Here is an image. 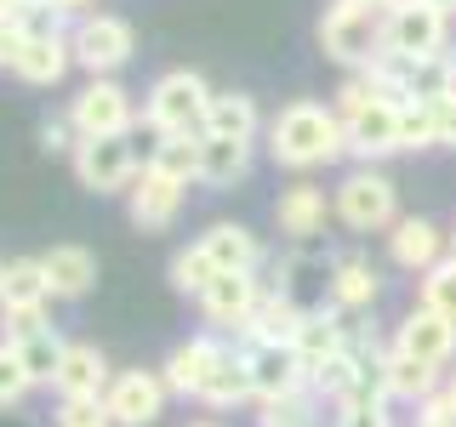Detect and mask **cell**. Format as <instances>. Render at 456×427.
<instances>
[{
    "mask_svg": "<svg viewBox=\"0 0 456 427\" xmlns=\"http://www.w3.org/2000/svg\"><path fill=\"white\" fill-rule=\"evenodd\" d=\"M109 382H114V370L103 359V348H97V342H69L63 365H57V376H52V388H57L63 405H86V399H103Z\"/></svg>",
    "mask_w": 456,
    "mask_h": 427,
    "instance_id": "7c38bea8",
    "label": "cell"
},
{
    "mask_svg": "<svg viewBox=\"0 0 456 427\" xmlns=\"http://www.w3.org/2000/svg\"><path fill=\"white\" fill-rule=\"evenodd\" d=\"M194 302H200L211 331H251V313L263 302V285H256V274H217Z\"/></svg>",
    "mask_w": 456,
    "mask_h": 427,
    "instance_id": "30bf717a",
    "label": "cell"
},
{
    "mask_svg": "<svg viewBox=\"0 0 456 427\" xmlns=\"http://www.w3.org/2000/svg\"><path fill=\"white\" fill-rule=\"evenodd\" d=\"M439 142H451V149H456V97H451V103H439Z\"/></svg>",
    "mask_w": 456,
    "mask_h": 427,
    "instance_id": "b9f144b4",
    "label": "cell"
},
{
    "mask_svg": "<svg viewBox=\"0 0 456 427\" xmlns=\"http://www.w3.org/2000/svg\"><path fill=\"white\" fill-rule=\"evenodd\" d=\"M439 399H445V405H451V416H456V370H451V382H445V388H439Z\"/></svg>",
    "mask_w": 456,
    "mask_h": 427,
    "instance_id": "ee69618b",
    "label": "cell"
},
{
    "mask_svg": "<svg viewBox=\"0 0 456 427\" xmlns=\"http://www.w3.org/2000/svg\"><path fill=\"white\" fill-rule=\"evenodd\" d=\"M166 274H171V291H183V296H200L211 279H217V268H211V256L200 251V246H183L177 256H171V268H166Z\"/></svg>",
    "mask_w": 456,
    "mask_h": 427,
    "instance_id": "d6a6232c",
    "label": "cell"
},
{
    "mask_svg": "<svg viewBox=\"0 0 456 427\" xmlns=\"http://www.w3.org/2000/svg\"><path fill=\"white\" fill-rule=\"evenodd\" d=\"M69 125H75V137H132L137 125L132 92L120 80H86L69 97Z\"/></svg>",
    "mask_w": 456,
    "mask_h": 427,
    "instance_id": "52a82bcc",
    "label": "cell"
},
{
    "mask_svg": "<svg viewBox=\"0 0 456 427\" xmlns=\"http://www.w3.org/2000/svg\"><path fill=\"white\" fill-rule=\"evenodd\" d=\"M331 211L354 234H377V228H394L399 222V205H394V177L377 165H354L348 177L337 182V199Z\"/></svg>",
    "mask_w": 456,
    "mask_h": 427,
    "instance_id": "5b68a950",
    "label": "cell"
},
{
    "mask_svg": "<svg viewBox=\"0 0 456 427\" xmlns=\"http://www.w3.org/2000/svg\"><path fill=\"white\" fill-rule=\"evenodd\" d=\"M342 132H348V154L360 165H377V160H388V154H399V103H370L360 114H348L342 120Z\"/></svg>",
    "mask_w": 456,
    "mask_h": 427,
    "instance_id": "4fadbf2b",
    "label": "cell"
},
{
    "mask_svg": "<svg viewBox=\"0 0 456 427\" xmlns=\"http://www.w3.org/2000/svg\"><path fill=\"white\" fill-rule=\"evenodd\" d=\"M394 348L405 353V359H417V365L445 370L456 359V325L445 319V313H434V308H411L405 319H399Z\"/></svg>",
    "mask_w": 456,
    "mask_h": 427,
    "instance_id": "8fae6325",
    "label": "cell"
},
{
    "mask_svg": "<svg viewBox=\"0 0 456 427\" xmlns=\"http://www.w3.org/2000/svg\"><path fill=\"white\" fill-rule=\"evenodd\" d=\"M211 85L194 68H166L142 97V120L154 125V137H206V109H211Z\"/></svg>",
    "mask_w": 456,
    "mask_h": 427,
    "instance_id": "7a4b0ae2",
    "label": "cell"
},
{
    "mask_svg": "<svg viewBox=\"0 0 456 427\" xmlns=\"http://www.w3.org/2000/svg\"><path fill=\"white\" fill-rule=\"evenodd\" d=\"M314 410H320V393L297 388V393H285V399L256 405V427H314Z\"/></svg>",
    "mask_w": 456,
    "mask_h": 427,
    "instance_id": "1f68e13d",
    "label": "cell"
},
{
    "mask_svg": "<svg viewBox=\"0 0 456 427\" xmlns=\"http://www.w3.org/2000/svg\"><path fill=\"white\" fill-rule=\"evenodd\" d=\"M57 427H114L103 399H86V405H63L57 410Z\"/></svg>",
    "mask_w": 456,
    "mask_h": 427,
    "instance_id": "74e56055",
    "label": "cell"
},
{
    "mask_svg": "<svg viewBox=\"0 0 456 427\" xmlns=\"http://www.w3.org/2000/svg\"><path fill=\"white\" fill-rule=\"evenodd\" d=\"M342 336H348V325H342L337 308H303V325H297V336H291V353H297V365H303V376H314L325 359H337Z\"/></svg>",
    "mask_w": 456,
    "mask_h": 427,
    "instance_id": "ac0fdd59",
    "label": "cell"
},
{
    "mask_svg": "<svg viewBox=\"0 0 456 427\" xmlns=\"http://www.w3.org/2000/svg\"><path fill=\"white\" fill-rule=\"evenodd\" d=\"M69 68H75V52H69V35H63V28H28L18 63H12V75L28 80V85H57Z\"/></svg>",
    "mask_w": 456,
    "mask_h": 427,
    "instance_id": "9a60e30c",
    "label": "cell"
},
{
    "mask_svg": "<svg viewBox=\"0 0 456 427\" xmlns=\"http://www.w3.org/2000/svg\"><path fill=\"white\" fill-rule=\"evenodd\" d=\"M360 6H377V12H388V6H399V0H360Z\"/></svg>",
    "mask_w": 456,
    "mask_h": 427,
    "instance_id": "f6af8a7d",
    "label": "cell"
},
{
    "mask_svg": "<svg viewBox=\"0 0 456 427\" xmlns=\"http://www.w3.org/2000/svg\"><path fill=\"white\" fill-rule=\"evenodd\" d=\"M297 325H303V308H297L285 291H263V302H256L251 331H246V336H251V342H263V348H291Z\"/></svg>",
    "mask_w": 456,
    "mask_h": 427,
    "instance_id": "484cf974",
    "label": "cell"
},
{
    "mask_svg": "<svg viewBox=\"0 0 456 427\" xmlns=\"http://www.w3.org/2000/svg\"><path fill=\"white\" fill-rule=\"evenodd\" d=\"M439 142V103H399V149H434Z\"/></svg>",
    "mask_w": 456,
    "mask_h": 427,
    "instance_id": "836d02e7",
    "label": "cell"
},
{
    "mask_svg": "<svg viewBox=\"0 0 456 427\" xmlns=\"http://www.w3.org/2000/svg\"><path fill=\"white\" fill-rule=\"evenodd\" d=\"M223 353H228V348H223L217 336H189V342H177V348L166 353V365H160L166 388L183 393V399H200V388H206V376L217 370Z\"/></svg>",
    "mask_w": 456,
    "mask_h": 427,
    "instance_id": "2e32d148",
    "label": "cell"
},
{
    "mask_svg": "<svg viewBox=\"0 0 456 427\" xmlns=\"http://www.w3.org/2000/svg\"><path fill=\"white\" fill-rule=\"evenodd\" d=\"M69 165H75V182L92 189V194H126L137 182L132 137H80L75 154H69Z\"/></svg>",
    "mask_w": 456,
    "mask_h": 427,
    "instance_id": "ba28073f",
    "label": "cell"
},
{
    "mask_svg": "<svg viewBox=\"0 0 456 427\" xmlns=\"http://www.w3.org/2000/svg\"><path fill=\"white\" fill-rule=\"evenodd\" d=\"M451 46V18L428 0H399L382 18V52L388 57H439Z\"/></svg>",
    "mask_w": 456,
    "mask_h": 427,
    "instance_id": "8992f818",
    "label": "cell"
},
{
    "mask_svg": "<svg viewBox=\"0 0 456 427\" xmlns=\"http://www.w3.org/2000/svg\"><path fill=\"white\" fill-rule=\"evenodd\" d=\"M246 171H251V142L200 137V182H206V189H234Z\"/></svg>",
    "mask_w": 456,
    "mask_h": 427,
    "instance_id": "d4e9b609",
    "label": "cell"
},
{
    "mask_svg": "<svg viewBox=\"0 0 456 427\" xmlns=\"http://www.w3.org/2000/svg\"><path fill=\"white\" fill-rule=\"evenodd\" d=\"M268 154L285 171H314V165H331L348 154V132H342L337 109L325 103H285L274 120H268Z\"/></svg>",
    "mask_w": 456,
    "mask_h": 427,
    "instance_id": "6da1fadb",
    "label": "cell"
},
{
    "mask_svg": "<svg viewBox=\"0 0 456 427\" xmlns=\"http://www.w3.org/2000/svg\"><path fill=\"white\" fill-rule=\"evenodd\" d=\"M28 388H35V376L23 370L18 348H12V342H0V410H6V405H23Z\"/></svg>",
    "mask_w": 456,
    "mask_h": 427,
    "instance_id": "d590c367",
    "label": "cell"
},
{
    "mask_svg": "<svg viewBox=\"0 0 456 427\" xmlns=\"http://www.w3.org/2000/svg\"><path fill=\"white\" fill-rule=\"evenodd\" d=\"M40 268H46L52 296H63V302H80V296L97 285V256L86 246H52L40 256Z\"/></svg>",
    "mask_w": 456,
    "mask_h": 427,
    "instance_id": "7402d4cb",
    "label": "cell"
},
{
    "mask_svg": "<svg viewBox=\"0 0 456 427\" xmlns=\"http://www.w3.org/2000/svg\"><path fill=\"white\" fill-rule=\"evenodd\" d=\"M382 291V274L365 262V256H342V262L331 268V308H370Z\"/></svg>",
    "mask_w": 456,
    "mask_h": 427,
    "instance_id": "83f0119b",
    "label": "cell"
},
{
    "mask_svg": "<svg viewBox=\"0 0 456 427\" xmlns=\"http://www.w3.org/2000/svg\"><path fill=\"white\" fill-rule=\"evenodd\" d=\"M428 6H439V12H445V18H451V12H456V0H428Z\"/></svg>",
    "mask_w": 456,
    "mask_h": 427,
    "instance_id": "bcb514c9",
    "label": "cell"
},
{
    "mask_svg": "<svg viewBox=\"0 0 456 427\" xmlns=\"http://www.w3.org/2000/svg\"><path fill=\"white\" fill-rule=\"evenodd\" d=\"M0 279H6V262H0Z\"/></svg>",
    "mask_w": 456,
    "mask_h": 427,
    "instance_id": "c3c4849f",
    "label": "cell"
},
{
    "mask_svg": "<svg viewBox=\"0 0 456 427\" xmlns=\"http://www.w3.org/2000/svg\"><path fill=\"white\" fill-rule=\"evenodd\" d=\"M75 142L80 137H75V125H69V120H46V125H40V149H46V154H63V149L75 154Z\"/></svg>",
    "mask_w": 456,
    "mask_h": 427,
    "instance_id": "ab89813d",
    "label": "cell"
},
{
    "mask_svg": "<svg viewBox=\"0 0 456 427\" xmlns=\"http://www.w3.org/2000/svg\"><path fill=\"white\" fill-rule=\"evenodd\" d=\"M194 427H223V422H194Z\"/></svg>",
    "mask_w": 456,
    "mask_h": 427,
    "instance_id": "7dc6e473",
    "label": "cell"
},
{
    "mask_svg": "<svg viewBox=\"0 0 456 427\" xmlns=\"http://www.w3.org/2000/svg\"><path fill=\"white\" fill-rule=\"evenodd\" d=\"M382 18L388 12H377V6H360V0H331L325 6V18H320V46L331 63L342 68H370L382 57Z\"/></svg>",
    "mask_w": 456,
    "mask_h": 427,
    "instance_id": "3957f363",
    "label": "cell"
},
{
    "mask_svg": "<svg viewBox=\"0 0 456 427\" xmlns=\"http://www.w3.org/2000/svg\"><path fill=\"white\" fill-rule=\"evenodd\" d=\"M126 211H132V228L160 234V228H171V222H177V211H183V182H171V177H160V171L142 165L137 182L126 189Z\"/></svg>",
    "mask_w": 456,
    "mask_h": 427,
    "instance_id": "5bb4252c",
    "label": "cell"
},
{
    "mask_svg": "<svg viewBox=\"0 0 456 427\" xmlns=\"http://www.w3.org/2000/svg\"><path fill=\"white\" fill-rule=\"evenodd\" d=\"M166 393L171 388H166L160 370H114V382L103 393V410H109L114 427H149V422H160Z\"/></svg>",
    "mask_w": 456,
    "mask_h": 427,
    "instance_id": "9c48e42d",
    "label": "cell"
},
{
    "mask_svg": "<svg viewBox=\"0 0 456 427\" xmlns=\"http://www.w3.org/2000/svg\"><path fill=\"white\" fill-rule=\"evenodd\" d=\"M417 427H456V416H451V405L445 399H428V405H417Z\"/></svg>",
    "mask_w": 456,
    "mask_h": 427,
    "instance_id": "60d3db41",
    "label": "cell"
},
{
    "mask_svg": "<svg viewBox=\"0 0 456 427\" xmlns=\"http://www.w3.org/2000/svg\"><path fill=\"white\" fill-rule=\"evenodd\" d=\"M422 308L445 313V319L456 325V256H445L439 268H428V274H422Z\"/></svg>",
    "mask_w": 456,
    "mask_h": 427,
    "instance_id": "e575fe53",
    "label": "cell"
},
{
    "mask_svg": "<svg viewBox=\"0 0 456 427\" xmlns=\"http://www.w3.org/2000/svg\"><path fill=\"white\" fill-rule=\"evenodd\" d=\"M251 393V365H246V348H228L217 370L206 376V388H200V405H211V410H234V405H246Z\"/></svg>",
    "mask_w": 456,
    "mask_h": 427,
    "instance_id": "cb8c5ba5",
    "label": "cell"
},
{
    "mask_svg": "<svg viewBox=\"0 0 456 427\" xmlns=\"http://www.w3.org/2000/svg\"><path fill=\"white\" fill-rule=\"evenodd\" d=\"M149 171H160L171 182H200V137H160L149 149Z\"/></svg>",
    "mask_w": 456,
    "mask_h": 427,
    "instance_id": "f546056e",
    "label": "cell"
},
{
    "mask_svg": "<svg viewBox=\"0 0 456 427\" xmlns=\"http://www.w3.org/2000/svg\"><path fill=\"white\" fill-rule=\"evenodd\" d=\"M52 302V285L40 256H12L6 279H0V308H46Z\"/></svg>",
    "mask_w": 456,
    "mask_h": 427,
    "instance_id": "4316f807",
    "label": "cell"
},
{
    "mask_svg": "<svg viewBox=\"0 0 456 427\" xmlns=\"http://www.w3.org/2000/svg\"><path fill=\"white\" fill-rule=\"evenodd\" d=\"M325 217H331V205H325L320 182H291V189H280V199H274V222H280V234H291V239L325 234Z\"/></svg>",
    "mask_w": 456,
    "mask_h": 427,
    "instance_id": "44dd1931",
    "label": "cell"
},
{
    "mask_svg": "<svg viewBox=\"0 0 456 427\" xmlns=\"http://www.w3.org/2000/svg\"><path fill=\"white\" fill-rule=\"evenodd\" d=\"M439 388H445V376H439L434 365H417L405 359L399 348H388V399H411V405H428Z\"/></svg>",
    "mask_w": 456,
    "mask_h": 427,
    "instance_id": "f1b7e54d",
    "label": "cell"
},
{
    "mask_svg": "<svg viewBox=\"0 0 456 427\" xmlns=\"http://www.w3.org/2000/svg\"><path fill=\"white\" fill-rule=\"evenodd\" d=\"M69 52H75V63L92 80H114V68L132 63L137 35H132V23H126V18H109V12H80V18L69 23Z\"/></svg>",
    "mask_w": 456,
    "mask_h": 427,
    "instance_id": "277c9868",
    "label": "cell"
},
{
    "mask_svg": "<svg viewBox=\"0 0 456 427\" xmlns=\"http://www.w3.org/2000/svg\"><path fill=\"white\" fill-rule=\"evenodd\" d=\"M388 256L405 274H428V268L445 262V234H439L428 217H399L388 228Z\"/></svg>",
    "mask_w": 456,
    "mask_h": 427,
    "instance_id": "d6986e66",
    "label": "cell"
},
{
    "mask_svg": "<svg viewBox=\"0 0 456 427\" xmlns=\"http://www.w3.org/2000/svg\"><path fill=\"white\" fill-rule=\"evenodd\" d=\"M337 427H394L388 405H337Z\"/></svg>",
    "mask_w": 456,
    "mask_h": 427,
    "instance_id": "f35d334b",
    "label": "cell"
},
{
    "mask_svg": "<svg viewBox=\"0 0 456 427\" xmlns=\"http://www.w3.org/2000/svg\"><path fill=\"white\" fill-rule=\"evenodd\" d=\"M63 348H69V342L57 336L52 325H46V331H35V336H23V342H18V359H23V370H28V376H35V388H40V382L52 388L57 365H63Z\"/></svg>",
    "mask_w": 456,
    "mask_h": 427,
    "instance_id": "4dcf8cb0",
    "label": "cell"
},
{
    "mask_svg": "<svg viewBox=\"0 0 456 427\" xmlns=\"http://www.w3.org/2000/svg\"><path fill=\"white\" fill-rule=\"evenodd\" d=\"M451 256H456V239H451Z\"/></svg>",
    "mask_w": 456,
    "mask_h": 427,
    "instance_id": "681fc988",
    "label": "cell"
},
{
    "mask_svg": "<svg viewBox=\"0 0 456 427\" xmlns=\"http://www.w3.org/2000/svg\"><path fill=\"white\" fill-rule=\"evenodd\" d=\"M46 331V308H0V342H12L18 348L23 336Z\"/></svg>",
    "mask_w": 456,
    "mask_h": 427,
    "instance_id": "8d00e7d4",
    "label": "cell"
},
{
    "mask_svg": "<svg viewBox=\"0 0 456 427\" xmlns=\"http://www.w3.org/2000/svg\"><path fill=\"white\" fill-rule=\"evenodd\" d=\"M263 132V114H256V97L246 92H217L206 109V137H234V142H256Z\"/></svg>",
    "mask_w": 456,
    "mask_h": 427,
    "instance_id": "603a6c76",
    "label": "cell"
},
{
    "mask_svg": "<svg viewBox=\"0 0 456 427\" xmlns=\"http://www.w3.org/2000/svg\"><path fill=\"white\" fill-rule=\"evenodd\" d=\"M52 6H57V18H75V12L92 6V0H52Z\"/></svg>",
    "mask_w": 456,
    "mask_h": 427,
    "instance_id": "7bdbcfd3",
    "label": "cell"
},
{
    "mask_svg": "<svg viewBox=\"0 0 456 427\" xmlns=\"http://www.w3.org/2000/svg\"><path fill=\"white\" fill-rule=\"evenodd\" d=\"M246 365H251V393H256V405L308 388V376H303V365H297L291 348H263V342H246Z\"/></svg>",
    "mask_w": 456,
    "mask_h": 427,
    "instance_id": "e0dca14e",
    "label": "cell"
},
{
    "mask_svg": "<svg viewBox=\"0 0 456 427\" xmlns=\"http://www.w3.org/2000/svg\"><path fill=\"white\" fill-rule=\"evenodd\" d=\"M194 246L211 256L217 274H256V262H263V246H256V234L246 222H211Z\"/></svg>",
    "mask_w": 456,
    "mask_h": 427,
    "instance_id": "ffe728a7",
    "label": "cell"
}]
</instances>
